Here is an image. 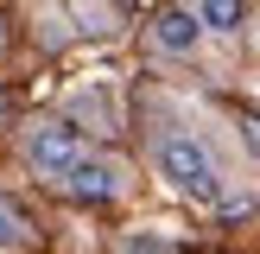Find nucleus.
I'll return each mask as SVG.
<instances>
[{"instance_id": "423d86ee", "label": "nucleus", "mask_w": 260, "mask_h": 254, "mask_svg": "<svg viewBox=\"0 0 260 254\" xmlns=\"http://www.w3.org/2000/svg\"><path fill=\"white\" fill-rule=\"evenodd\" d=\"M19 241H25V223H19V210L0 197V248H19Z\"/></svg>"}, {"instance_id": "20e7f679", "label": "nucleus", "mask_w": 260, "mask_h": 254, "mask_svg": "<svg viewBox=\"0 0 260 254\" xmlns=\"http://www.w3.org/2000/svg\"><path fill=\"white\" fill-rule=\"evenodd\" d=\"M197 38H203V19H197V7H165L159 19H152V45H159V51H172V57L197 51Z\"/></svg>"}, {"instance_id": "f03ea898", "label": "nucleus", "mask_w": 260, "mask_h": 254, "mask_svg": "<svg viewBox=\"0 0 260 254\" xmlns=\"http://www.w3.org/2000/svg\"><path fill=\"white\" fill-rule=\"evenodd\" d=\"M25 159H32V172H38V178L63 184V172L83 159V134H76V127H63V121L32 127V140H25Z\"/></svg>"}, {"instance_id": "7ed1b4c3", "label": "nucleus", "mask_w": 260, "mask_h": 254, "mask_svg": "<svg viewBox=\"0 0 260 254\" xmlns=\"http://www.w3.org/2000/svg\"><path fill=\"white\" fill-rule=\"evenodd\" d=\"M63 190H70V197H89V203H108V197H121L127 190V172L114 159H76L70 172H63Z\"/></svg>"}, {"instance_id": "f257e3e1", "label": "nucleus", "mask_w": 260, "mask_h": 254, "mask_svg": "<svg viewBox=\"0 0 260 254\" xmlns=\"http://www.w3.org/2000/svg\"><path fill=\"white\" fill-rule=\"evenodd\" d=\"M152 159H159V178L178 190V197H190V203H216V197H222V172H216V159H210V146H203V140L165 134Z\"/></svg>"}, {"instance_id": "39448f33", "label": "nucleus", "mask_w": 260, "mask_h": 254, "mask_svg": "<svg viewBox=\"0 0 260 254\" xmlns=\"http://www.w3.org/2000/svg\"><path fill=\"white\" fill-rule=\"evenodd\" d=\"M203 32H241L248 25V0H197Z\"/></svg>"}]
</instances>
